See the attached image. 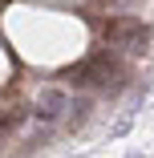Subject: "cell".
I'll return each mask as SVG.
<instances>
[{"mask_svg":"<svg viewBox=\"0 0 154 158\" xmlns=\"http://www.w3.org/2000/svg\"><path fill=\"white\" fill-rule=\"evenodd\" d=\"M102 41L110 49H122V53H130V57H142L146 45H150V28L138 16H110L102 24Z\"/></svg>","mask_w":154,"mask_h":158,"instance_id":"obj_1","label":"cell"},{"mask_svg":"<svg viewBox=\"0 0 154 158\" xmlns=\"http://www.w3.org/2000/svg\"><path fill=\"white\" fill-rule=\"evenodd\" d=\"M65 114H69V98H65V89H57V85L41 89V98H37V114H33V118H41V122H61Z\"/></svg>","mask_w":154,"mask_h":158,"instance_id":"obj_2","label":"cell"},{"mask_svg":"<svg viewBox=\"0 0 154 158\" xmlns=\"http://www.w3.org/2000/svg\"><path fill=\"white\" fill-rule=\"evenodd\" d=\"M24 110L20 106H12V110H4V114H0V134H12V130H20V126H24Z\"/></svg>","mask_w":154,"mask_h":158,"instance_id":"obj_3","label":"cell"},{"mask_svg":"<svg viewBox=\"0 0 154 158\" xmlns=\"http://www.w3.org/2000/svg\"><path fill=\"white\" fill-rule=\"evenodd\" d=\"M69 110H73V118H77V122H85V114H89V98H77Z\"/></svg>","mask_w":154,"mask_h":158,"instance_id":"obj_4","label":"cell"}]
</instances>
